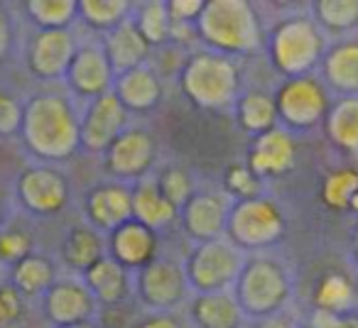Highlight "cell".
Here are the masks:
<instances>
[{
	"instance_id": "obj_1",
	"label": "cell",
	"mask_w": 358,
	"mask_h": 328,
	"mask_svg": "<svg viewBox=\"0 0 358 328\" xmlns=\"http://www.w3.org/2000/svg\"><path fill=\"white\" fill-rule=\"evenodd\" d=\"M20 137L45 162L69 159L79 144V115L66 96L40 94L22 105Z\"/></svg>"
},
{
	"instance_id": "obj_2",
	"label": "cell",
	"mask_w": 358,
	"mask_h": 328,
	"mask_svg": "<svg viewBox=\"0 0 358 328\" xmlns=\"http://www.w3.org/2000/svg\"><path fill=\"white\" fill-rule=\"evenodd\" d=\"M196 32L221 54L231 52H248L258 45L260 30L253 15V8L241 0H216L204 3Z\"/></svg>"
},
{
	"instance_id": "obj_3",
	"label": "cell",
	"mask_w": 358,
	"mask_h": 328,
	"mask_svg": "<svg viewBox=\"0 0 358 328\" xmlns=\"http://www.w3.org/2000/svg\"><path fill=\"white\" fill-rule=\"evenodd\" d=\"M182 91L194 103L219 108V105L231 103L238 94V71L226 54L201 52L185 64Z\"/></svg>"
},
{
	"instance_id": "obj_4",
	"label": "cell",
	"mask_w": 358,
	"mask_h": 328,
	"mask_svg": "<svg viewBox=\"0 0 358 328\" xmlns=\"http://www.w3.org/2000/svg\"><path fill=\"white\" fill-rule=\"evenodd\" d=\"M289 294L285 269L270 260H250L236 279V301L243 316L268 318L280 313Z\"/></svg>"
},
{
	"instance_id": "obj_5",
	"label": "cell",
	"mask_w": 358,
	"mask_h": 328,
	"mask_svg": "<svg viewBox=\"0 0 358 328\" xmlns=\"http://www.w3.org/2000/svg\"><path fill=\"white\" fill-rule=\"evenodd\" d=\"M243 255L231 240L216 238L201 243L185 264L187 282L199 294H219L234 287L243 269Z\"/></svg>"
},
{
	"instance_id": "obj_6",
	"label": "cell",
	"mask_w": 358,
	"mask_h": 328,
	"mask_svg": "<svg viewBox=\"0 0 358 328\" xmlns=\"http://www.w3.org/2000/svg\"><path fill=\"white\" fill-rule=\"evenodd\" d=\"M324 52V32L304 17L285 20L273 37V61L289 79L304 76Z\"/></svg>"
},
{
	"instance_id": "obj_7",
	"label": "cell",
	"mask_w": 358,
	"mask_h": 328,
	"mask_svg": "<svg viewBox=\"0 0 358 328\" xmlns=\"http://www.w3.org/2000/svg\"><path fill=\"white\" fill-rule=\"evenodd\" d=\"M15 196L32 216H57L69 204V181L55 167L37 164L20 172L15 181Z\"/></svg>"
},
{
	"instance_id": "obj_8",
	"label": "cell",
	"mask_w": 358,
	"mask_h": 328,
	"mask_svg": "<svg viewBox=\"0 0 358 328\" xmlns=\"http://www.w3.org/2000/svg\"><path fill=\"white\" fill-rule=\"evenodd\" d=\"M275 108L278 118L285 120L289 128H312L327 115V89L312 76L287 79L275 96Z\"/></svg>"
},
{
	"instance_id": "obj_9",
	"label": "cell",
	"mask_w": 358,
	"mask_h": 328,
	"mask_svg": "<svg viewBox=\"0 0 358 328\" xmlns=\"http://www.w3.org/2000/svg\"><path fill=\"white\" fill-rule=\"evenodd\" d=\"M187 282L185 267L172 260H150L145 267L138 269V294L140 301L155 313H164L185 301Z\"/></svg>"
},
{
	"instance_id": "obj_10",
	"label": "cell",
	"mask_w": 358,
	"mask_h": 328,
	"mask_svg": "<svg viewBox=\"0 0 358 328\" xmlns=\"http://www.w3.org/2000/svg\"><path fill=\"white\" fill-rule=\"evenodd\" d=\"M226 228L231 230V238L243 248H260L270 245L282 235V216L278 206L268 199H250L241 201L229 214Z\"/></svg>"
},
{
	"instance_id": "obj_11",
	"label": "cell",
	"mask_w": 358,
	"mask_h": 328,
	"mask_svg": "<svg viewBox=\"0 0 358 328\" xmlns=\"http://www.w3.org/2000/svg\"><path fill=\"white\" fill-rule=\"evenodd\" d=\"M128 123V110L123 108L115 94L99 96L89 100L84 115L79 118V144L89 152H106L115 142Z\"/></svg>"
},
{
	"instance_id": "obj_12",
	"label": "cell",
	"mask_w": 358,
	"mask_h": 328,
	"mask_svg": "<svg viewBox=\"0 0 358 328\" xmlns=\"http://www.w3.org/2000/svg\"><path fill=\"white\" fill-rule=\"evenodd\" d=\"M76 54V40L69 30H37L27 42L25 64L35 79H64Z\"/></svg>"
},
{
	"instance_id": "obj_13",
	"label": "cell",
	"mask_w": 358,
	"mask_h": 328,
	"mask_svg": "<svg viewBox=\"0 0 358 328\" xmlns=\"http://www.w3.org/2000/svg\"><path fill=\"white\" fill-rule=\"evenodd\" d=\"M66 86L74 96L86 100H94L99 96L110 94L113 89V69L103 54L101 45H84L76 47V54L71 59L69 69L64 74Z\"/></svg>"
},
{
	"instance_id": "obj_14",
	"label": "cell",
	"mask_w": 358,
	"mask_h": 328,
	"mask_svg": "<svg viewBox=\"0 0 358 328\" xmlns=\"http://www.w3.org/2000/svg\"><path fill=\"white\" fill-rule=\"evenodd\" d=\"M42 308L45 316L59 326H71V323H84L94 316L96 299L86 289L84 282L76 279H57L42 297Z\"/></svg>"
},
{
	"instance_id": "obj_15",
	"label": "cell",
	"mask_w": 358,
	"mask_h": 328,
	"mask_svg": "<svg viewBox=\"0 0 358 328\" xmlns=\"http://www.w3.org/2000/svg\"><path fill=\"white\" fill-rule=\"evenodd\" d=\"M155 159V142L145 130H123L106 149V170L118 179L145 177Z\"/></svg>"
},
{
	"instance_id": "obj_16",
	"label": "cell",
	"mask_w": 358,
	"mask_h": 328,
	"mask_svg": "<svg viewBox=\"0 0 358 328\" xmlns=\"http://www.w3.org/2000/svg\"><path fill=\"white\" fill-rule=\"evenodd\" d=\"M84 211L89 225L96 230L113 233L123 223L133 221V204H130V191L118 184H103L89 191L84 201Z\"/></svg>"
},
{
	"instance_id": "obj_17",
	"label": "cell",
	"mask_w": 358,
	"mask_h": 328,
	"mask_svg": "<svg viewBox=\"0 0 358 328\" xmlns=\"http://www.w3.org/2000/svg\"><path fill=\"white\" fill-rule=\"evenodd\" d=\"M229 199L224 194H194L185 206V228L192 238L209 243L226 233Z\"/></svg>"
},
{
	"instance_id": "obj_18",
	"label": "cell",
	"mask_w": 358,
	"mask_h": 328,
	"mask_svg": "<svg viewBox=\"0 0 358 328\" xmlns=\"http://www.w3.org/2000/svg\"><path fill=\"white\" fill-rule=\"evenodd\" d=\"M108 250L118 264L125 269L130 267H145L150 260H155V250H157V238L155 230L145 228L138 221H128L113 233H108Z\"/></svg>"
},
{
	"instance_id": "obj_19",
	"label": "cell",
	"mask_w": 358,
	"mask_h": 328,
	"mask_svg": "<svg viewBox=\"0 0 358 328\" xmlns=\"http://www.w3.org/2000/svg\"><path fill=\"white\" fill-rule=\"evenodd\" d=\"M294 164V142L287 130H270V133L255 137V144L250 149L248 170L258 179L263 177H280Z\"/></svg>"
},
{
	"instance_id": "obj_20",
	"label": "cell",
	"mask_w": 358,
	"mask_h": 328,
	"mask_svg": "<svg viewBox=\"0 0 358 328\" xmlns=\"http://www.w3.org/2000/svg\"><path fill=\"white\" fill-rule=\"evenodd\" d=\"M101 47H103V54L108 59L113 74H125V71L143 66L150 50V45L143 40V35L138 32L133 20L120 22L115 30L106 32V40Z\"/></svg>"
},
{
	"instance_id": "obj_21",
	"label": "cell",
	"mask_w": 358,
	"mask_h": 328,
	"mask_svg": "<svg viewBox=\"0 0 358 328\" xmlns=\"http://www.w3.org/2000/svg\"><path fill=\"white\" fill-rule=\"evenodd\" d=\"M113 94L125 110H150L162 98V81L152 69L138 66L118 74V79L113 81Z\"/></svg>"
},
{
	"instance_id": "obj_22",
	"label": "cell",
	"mask_w": 358,
	"mask_h": 328,
	"mask_svg": "<svg viewBox=\"0 0 358 328\" xmlns=\"http://www.w3.org/2000/svg\"><path fill=\"white\" fill-rule=\"evenodd\" d=\"M192 321L194 328H243V311L234 294H196L192 301Z\"/></svg>"
},
{
	"instance_id": "obj_23",
	"label": "cell",
	"mask_w": 358,
	"mask_h": 328,
	"mask_svg": "<svg viewBox=\"0 0 358 328\" xmlns=\"http://www.w3.org/2000/svg\"><path fill=\"white\" fill-rule=\"evenodd\" d=\"M84 284L91 297L101 304H120L128 297V269L118 264L113 258H101L91 269L84 272Z\"/></svg>"
},
{
	"instance_id": "obj_24",
	"label": "cell",
	"mask_w": 358,
	"mask_h": 328,
	"mask_svg": "<svg viewBox=\"0 0 358 328\" xmlns=\"http://www.w3.org/2000/svg\"><path fill=\"white\" fill-rule=\"evenodd\" d=\"M101 258H106V243L101 233L91 225H74L62 243V260L69 269L84 274Z\"/></svg>"
},
{
	"instance_id": "obj_25",
	"label": "cell",
	"mask_w": 358,
	"mask_h": 328,
	"mask_svg": "<svg viewBox=\"0 0 358 328\" xmlns=\"http://www.w3.org/2000/svg\"><path fill=\"white\" fill-rule=\"evenodd\" d=\"M130 204H133V221L143 223L150 230L162 228V225L172 223L177 218V209L164 201L155 179L140 181L133 194H130Z\"/></svg>"
},
{
	"instance_id": "obj_26",
	"label": "cell",
	"mask_w": 358,
	"mask_h": 328,
	"mask_svg": "<svg viewBox=\"0 0 358 328\" xmlns=\"http://www.w3.org/2000/svg\"><path fill=\"white\" fill-rule=\"evenodd\" d=\"M324 79L343 98H358V42H343L324 59Z\"/></svg>"
},
{
	"instance_id": "obj_27",
	"label": "cell",
	"mask_w": 358,
	"mask_h": 328,
	"mask_svg": "<svg viewBox=\"0 0 358 328\" xmlns=\"http://www.w3.org/2000/svg\"><path fill=\"white\" fill-rule=\"evenodd\" d=\"M57 282V269L47 255L32 253L22 262L10 267V284L22 297H45V292Z\"/></svg>"
},
{
	"instance_id": "obj_28",
	"label": "cell",
	"mask_w": 358,
	"mask_h": 328,
	"mask_svg": "<svg viewBox=\"0 0 358 328\" xmlns=\"http://www.w3.org/2000/svg\"><path fill=\"white\" fill-rule=\"evenodd\" d=\"M22 8L37 30H69L79 15L76 0H27Z\"/></svg>"
},
{
	"instance_id": "obj_29",
	"label": "cell",
	"mask_w": 358,
	"mask_h": 328,
	"mask_svg": "<svg viewBox=\"0 0 358 328\" xmlns=\"http://www.w3.org/2000/svg\"><path fill=\"white\" fill-rule=\"evenodd\" d=\"M238 120L243 125V130H248L250 135L260 137V135L275 130L278 123V108H275V98L265 94H245L238 100Z\"/></svg>"
},
{
	"instance_id": "obj_30",
	"label": "cell",
	"mask_w": 358,
	"mask_h": 328,
	"mask_svg": "<svg viewBox=\"0 0 358 328\" xmlns=\"http://www.w3.org/2000/svg\"><path fill=\"white\" fill-rule=\"evenodd\" d=\"M130 3L125 0H81L79 3V17L94 30L110 32L128 20Z\"/></svg>"
},
{
	"instance_id": "obj_31",
	"label": "cell",
	"mask_w": 358,
	"mask_h": 328,
	"mask_svg": "<svg viewBox=\"0 0 358 328\" xmlns=\"http://www.w3.org/2000/svg\"><path fill=\"white\" fill-rule=\"evenodd\" d=\"M329 135L343 149H358V98H341L329 113Z\"/></svg>"
},
{
	"instance_id": "obj_32",
	"label": "cell",
	"mask_w": 358,
	"mask_h": 328,
	"mask_svg": "<svg viewBox=\"0 0 358 328\" xmlns=\"http://www.w3.org/2000/svg\"><path fill=\"white\" fill-rule=\"evenodd\" d=\"M314 304L319 311H329L343 316L348 308L353 306V287L343 274H327L319 282L317 294H314Z\"/></svg>"
},
{
	"instance_id": "obj_33",
	"label": "cell",
	"mask_w": 358,
	"mask_h": 328,
	"mask_svg": "<svg viewBox=\"0 0 358 328\" xmlns=\"http://www.w3.org/2000/svg\"><path fill=\"white\" fill-rule=\"evenodd\" d=\"M319 25L334 32H346L358 25V0H322L314 6Z\"/></svg>"
},
{
	"instance_id": "obj_34",
	"label": "cell",
	"mask_w": 358,
	"mask_h": 328,
	"mask_svg": "<svg viewBox=\"0 0 358 328\" xmlns=\"http://www.w3.org/2000/svg\"><path fill=\"white\" fill-rule=\"evenodd\" d=\"M133 22L148 45H162L164 40H169V25L172 22H169L164 3H148V6H143L138 20Z\"/></svg>"
},
{
	"instance_id": "obj_35",
	"label": "cell",
	"mask_w": 358,
	"mask_h": 328,
	"mask_svg": "<svg viewBox=\"0 0 358 328\" xmlns=\"http://www.w3.org/2000/svg\"><path fill=\"white\" fill-rule=\"evenodd\" d=\"M32 253H35V240L27 230L13 228V225L0 228V264L15 267L17 262H22Z\"/></svg>"
},
{
	"instance_id": "obj_36",
	"label": "cell",
	"mask_w": 358,
	"mask_h": 328,
	"mask_svg": "<svg viewBox=\"0 0 358 328\" xmlns=\"http://www.w3.org/2000/svg\"><path fill=\"white\" fill-rule=\"evenodd\" d=\"M358 194V172L356 170H338L324 181V201L331 209H348L353 196Z\"/></svg>"
},
{
	"instance_id": "obj_37",
	"label": "cell",
	"mask_w": 358,
	"mask_h": 328,
	"mask_svg": "<svg viewBox=\"0 0 358 328\" xmlns=\"http://www.w3.org/2000/svg\"><path fill=\"white\" fill-rule=\"evenodd\" d=\"M157 186L159 194L164 196L167 204H172L174 209H182L187 206V201L194 196V186H192V179L185 170H177V167H167L162 170V174L157 177Z\"/></svg>"
},
{
	"instance_id": "obj_38",
	"label": "cell",
	"mask_w": 358,
	"mask_h": 328,
	"mask_svg": "<svg viewBox=\"0 0 358 328\" xmlns=\"http://www.w3.org/2000/svg\"><path fill=\"white\" fill-rule=\"evenodd\" d=\"M25 316V297L10 282L0 284V328H13Z\"/></svg>"
},
{
	"instance_id": "obj_39",
	"label": "cell",
	"mask_w": 358,
	"mask_h": 328,
	"mask_svg": "<svg viewBox=\"0 0 358 328\" xmlns=\"http://www.w3.org/2000/svg\"><path fill=\"white\" fill-rule=\"evenodd\" d=\"M22 123V105L10 91L0 89V137H10L20 133Z\"/></svg>"
},
{
	"instance_id": "obj_40",
	"label": "cell",
	"mask_w": 358,
	"mask_h": 328,
	"mask_svg": "<svg viewBox=\"0 0 358 328\" xmlns=\"http://www.w3.org/2000/svg\"><path fill=\"white\" fill-rule=\"evenodd\" d=\"M226 186H229L231 194L241 196L243 201L250 199H260V179L248 170V167H234L229 172V179H226Z\"/></svg>"
},
{
	"instance_id": "obj_41",
	"label": "cell",
	"mask_w": 358,
	"mask_h": 328,
	"mask_svg": "<svg viewBox=\"0 0 358 328\" xmlns=\"http://www.w3.org/2000/svg\"><path fill=\"white\" fill-rule=\"evenodd\" d=\"M167 6L169 22H196L204 10V0H172Z\"/></svg>"
},
{
	"instance_id": "obj_42",
	"label": "cell",
	"mask_w": 358,
	"mask_h": 328,
	"mask_svg": "<svg viewBox=\"0 0 358 328\" xmlns=\"http://www.w3.org/2000/svg\"><path fill=\"white\" fill-rule=\"evenodd\" d=\"M13 35H15V30H13V17L0 8V61L10 54Z\"/></svg>"
},
{
	"instance_id": "obj_43",
	"label": "cell",
	"mask_w": 358,
	"mask_h": 328,
	"mask_svg": "<svg viewBox=\"0 0 358 328\" xmlns=\"http://www.w3.org/2000/svg\"><path fill=\"white\" fill-rule=\"evenodd\" d=\"M133 328H182V326H179L177 318L169 316V313H150L148 318H143V321Z\"/></svg>"
},
{
	"instance_id": "obj_44",
	"label": "cell",
	"mask_w": 358,
	"mask_h": 328,
	"mask_svg": "<svg viewBox=\"0 0 358 328\" xmlns=\"http://www.w3.org/2000/svg\"><path fill=\"white\" fill-rule=\"evenodd\" d=\"M263 328H294L289 318H285L282 313H275V316H268L263 321Z\"/></svg>"
},
{
	"instance_id": "obj_45",
	"label": "cell",
	"mask_w": 358,
	"mask_h": 328,
	"mask_svg": "<svg viewBox=\"0 0 358 328\" xmlns=\"http://www.w3.org/2000/svg\"><path fill=\"white\" fill-rule=\"evenodd\" d=\"M6 223V201H3V194H0V228Z\"/></svg>"
},
{
	"instance_id": "obj_46",
	"label": "cell",
	"mask_w": 358,
	"mask_h": 328,
	"mask_svg": "<svg viewBox=\"0 0 358 328\" xmlns=\"http://www.w3.org/2000/svg\"><path fill=\"white\" fill-rule=\"evenodd\" d=\"M59 328H96L91 321H84V323H71V326H59Z\"/></svg>"
},
{
	"instance_id": "obj_47",
	"label": "cell",
	"mask_w": 358,
	"mask_h": 328,
	"mask_svg": "<svg viewBox=\"0 0 358 328\" xmlns=\"http://www.w3.org/2000/svg\"><path fill=\"white\" fill-rule=\"evenodd\" d=\"M348 209L358 211V194H356V196H353V201H351V204H348Z\"/></svg>"
},
{
	"instance_id": "obj_48",
	"label": "cell",
	"mask_w": 358,
	"mask_h": 328,
	"mask_svg": "<svg viewBox=\"0 0 358 328\" xmlns=\"http://www.w3.org/2000/svg\"><path fill=\"white\" fill-rule=\"evenodd\" d=\"M356 255H358V230H356Z\"/></svg>"
}]
</instances>
